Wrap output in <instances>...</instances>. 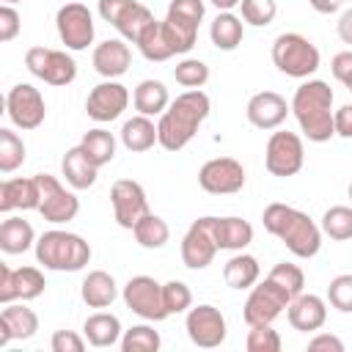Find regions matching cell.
<instances>
[{"label": "cell", "mask_w": 352, "mask_h": 352, "mask_svg": "<svg viewBox=\"0 0 352 352\" xmlns=\"http://www.w3.org/2000/svg\"><path fill=\"white\" fill-rule=\"evenodd\" d=\"M209 110H212V102L201 88H190V91L179 94L157 121L160 146L165 151H182L195 138V132L206 121Z\"/></svg>", "instance_id": "6da1fadb"}, {"label": "cell", "mask_w": 352, "mask_h": 352, "mask_svg": "<svg viewBox=\"0 0 352 352\" xmlns=\"http://www.w3.org/2000/svg\"><path fill=\"white\" fill-rule=\"evenodd\" d=\"M261 223L264 228L278 236L292 256L297 258H311L319 253L322 248V228L300 209L289 206V204H280V201H272L270 206H264V214H261Z\"/></svg>", "instance_id": "7a4b0ae2"}, {"label": "cell", "mask_w": 352, "mask_h": 352, "mask_svg": "<svg viewBox=\"0 0 352 352\" xmlns=\"http://www.w3.org/2000/svg\"><path fill=\"white\" fill-rule=\"evenodd\" d=\"M292 113L300 124V132L311 143H327L336 135L333 126V88L324 80H305L294 88Z\"/></svg>", "instance_id": "3957f363"}, {"label": "cell", "mask_w": 352, "mask_h": 352, "mask_svg": "<svg viewBox=\"0 0 352 352\" xmlns=\"http://www.w3.org/2000/svg\"><path fill=\"white\" fill-rule=\"evenodd\" d=\"M36 261L55 272H80L91 261V245L72 231L50 228L36 239Z\"/></svg>", "instance_id": "277c9868"}, {"label": "cell", "mask_w": 352, "mask_h": 352, "mask_svg": "<svg viewBox=\"0 0 352 352\" xmlns=\"http://www.w3.org/2000/svg\"><path fill=\"white\" fill-rule=\"evenodd\" d=\"M319 60H322V55H319L316 44L311 38H305L302 33H280L272 41V63L286 77L305 80L319 69Z\"/></svg>", "instance_id": "5b68a950"}, {"label": "cell", "mask_w": 352, "mask_h": 352, "mask_svg": "<svg viewBox=\"0 0 352 352\" xmlns=\"http://www.w3.org/2000/svg\"><path fill=\"white\" fill-rule=\"evenodd\" d=\"M204 14H206L204 0H170L162 28H165V36L176 55H187L195 47L198 25H201Z\"/></svg>", "instance_id": "8992f818"}, {"label": "cell", "mask_w": 352, "mask_h": 352, "mask_svg": "<svg viewBox=\"0 0 352 352\" xmlns=\"http://www.w3.org/2000/svg\"><path fill=\"white\" fill-rule=\"evenodd\" d=\"M292 300L294 297L278 280H272L267 275L264 280H258L256 286H250V294H248V300L242 305V319H245L248 327L250 324H272L289 308Z\"/></svg>", "instance_id": "52a82bcc"}, {"label": "cell", "mask_w": 352, "mask_h": 352, "mask_svg": "<svg viewBox=\"0 0 352 352\" xmlns=\"http://www.w3.org/2000/svg\"><path fill=\"white\" fill-rule=\"evenodd\" d=\"M302 162H305V146L297 132L278 129L270 135L267 148H264V165L272 176H278V179L294 176V173H300Z\"/></svg>", "instance_id": "ba28073f"}, {"label": "cell", "mask_w": 352, "mask_h": 352, "mask_svg": "<svg viewBox=\"0 0 352 352\" xmlns=\"http://www.w3.org/2000/svg\"><path fill=\"white\" fill-rule=\"evenodd\" d=\"M121 297H124V305L146 322H162L170 316L162 300V283H157L151 275L129 278L126 286L121 289Z\"/></svg>", "instance_id": "9c48e42d"}, {"label": "cell", "mask_w": 352, "mask_h": 352, "mask_svg": "<svg viewBox=\"0 0 352 352\" xmlns=\"http://www.w3.org/2000/svg\"><path fill=\"white\" fill-rule=\"evenodd\" d=\"M99 16L132 44H138V38L154 22V14L138 0H99Z\"/></svg>", "instance_id": "30bf717a"}, {"label": "cell", "mask_w": 352, "mask_h": 352, "mask_svg": "<svg viewBox=\"0 0 352 352\" xmlns=\"http://www.w3.org/2000/svg\"><path fill=\"white\" fill-rule=\"evenodd\" d=\"M25 66L33 77L44 80L47 85H69L77 77V63L69 52L52 47H30L25 52Z\"/></svg>", "instance_id": "8fae6325"}, {"label": "cell", "mask_w": 352, "mask_h": 352, "mask_svg": "<svg viewBox=\"0 0 352 352\" xmlns=\"http://www.w3.org/2000/svg\"><path fill=\"white\" fill-rule=\"evenodd\" d=\"M6 113L11 118V124L16 129H38L47 118V102L41 96V91L30 82H16L14 88H8L6 94Z\"/></svg>", "instance_id": "7c38bea8"}, {"label": "cell", "mask_w": 352, "mask_h": 352, "mask_svg": "<svg viewBox=\"0 0 352 352\" xmlns=\"http://www.w3.org/2000/svg\"><path fill=\"white\" fill-rule=\"evenodd\" d=\"M55 28H58L60 41L72 52L88 50V44H94V33H96L94 14L82 3H63L55 14Z\"/></svg>", "instance_id": "4fadbf2b"}, {"label": "cell", "mask_w": 352, "mask_h": 352, "mask_svg": "<svg viewBox=\"0 0 352 352\" xmlns=\"http://www.w3.org/2000/svg\"><path fill=\"white\" fill-rule=\"evenodd\" d=\"M245 168L234 157H214L206 160L198 170V184L209 195H234L245 187Z\"/></svg>", "instance_id": "5bb4252c"}, {"label": "cell", "mask_w": 352, "mask_h": 352, "mask_svg": "<svg viewBox=\"0 0 352 352\" xmlns=\"http://www.w3.org/2000/svg\"><path fill=\"white\" fill-rule=\"evenodd\" d=\"M38 179V187H41V204H38V212L47 223H55V226H63L69 220L77 217L80 212V198L66 190L55 176L50 173H36Z\"/></svg>", "instance_id": "9a60e30c"}, {"label": "cell", "mask_w": 352, "mask_h": 352, "mask_svg": "<svg viewBox=\"0 0 352 352\" xmlns=\"http://www.w3.org/2000/svg\"><path fill=\"white\" fill-rule=\"evenodd\" d=\"M214 217H198L182 236V264L187 270H206L214 261L217 239H214Z\"/></svg>", "instance_id": "2e32d148"}, {"label": "cell", "mask_w": 352, "mask_h": 352, "mask_svg": "<svg viewBox=\"0 0 352 352\" xmlns=\"http://www.w3.org/2000/svg\"><path fill=\"white\" fill-rule=\"evenodd\" d=\"M184 330L190 336V341L201 349H214L226 341L228 336V324H226V316L220 314V308L204 302V305H195L187 311V319H184Z\"/></svg>", "instance_id": "e0dca14e"}, {"label": "cell", "mask_w": 352, "mask_h": 352, "mask_svg": "<svg viewBox=\"0 0 352 352\" xmlns=\"http://www.w3.org/2000/svg\"><path fill=\"white\" fill-rule=\"evenodd\" d=\"M47 289L44 272L38 267H16L11 270L8 264H0V302H28L41 297Z\"/></svg>", "instance_id": "ac0fdd59"}, {"label": "cell", "mask_w": 352, "mask_h": 352, "mask_svg": "<svg viewBox=\"0 0 352 352\" xmlns=\"http://www.w3.org/2000/svg\"><path fill=\"white\" fill-rule=\"evenodd\" d=\"M110 204H113V217L121 228H135V223L148 214V198L146 190L135 179H118L110 187Z\"/></svg>", "instance_id": "d6986e66"}, {"label": "cell", "mask_w": 352, "mask_h": 352, "mask_svg": "<svg viewBox=\"0 0 352 352\" xmlns=\"http://www.w3.org/2000/svg\"><path fill=\"white\" fill-rule=\"evenodd\" d=\"M126 104H129L126 85H121L118 80H104L91 88L88 99H85V113L96 124H110L126 110Z\"/></svg>", "instance_id": "ffe728a7"}, {"label": "cell", "mask_w": 352, "mask_h": 352, "mask_svg": "<svg viewBox=\"0 0 352 352\" xmlns=\"http://www.w3.org/2000/svg\"><path fill=\"white\" fill-rule=\"evenodd\" d=\"M289 113L292 104H286V99L278 91H258L248 99L245 107V116L256 129H278Z\"/></svg>", "instance_id": "44dd1931"}, {"label": "cell", "mask_w": 352, "mask_h": 352, "mask_svg": "<svg viewBox=\"0 0 352 352\" xmlns=\"http://www.w3.org/2000/svg\"><path fill=\"white\" fill-rule=\"evenodd\" d=\"M36 330H38V316L33 308L22 305V300L3 305V311H0V346H8L14 338L28 341L36 336Z\"/></svg>", "instance_id": "7402d4cb"}, {"label": "cell", "mask_w": 352, "mask_h": 352, "mask_svg": "<svg viewBox=\"0 0 352 352\" xmlns=\"http://www.w3.org/2000/svg\"><path fill=\"white\" fill-rule=\"evenodd\" d=\"M286 319L297 333H316L324 327L327 322V302L319 294H297L289 308H286Z\"/></svg>", "instance_id": "603a6c76"}, {"label": "cell", "mask_w": 352, "mask_h": 352, "mask_svg": "<svg viewBox=\"0 0 352 352\" xmlns=\"http://www.w3.org/2000/svg\"><path fill=\"white\" fill-rule=\"evenodd\" d=\"M91 63H94L96 74H102L104 80H116V77L126 74V69L132 63V50L126 44V38H107L94 47Z\"/></svg>", "instance_id": "cb8c5ba5"}, {"label": "cell", "mask_w": 352, "mask_h": 352, "mask_svg": "<svg viewBox=\"0 0 352 352\" xmlns=\"http://www.w3.org/2000/svg\"><path fill=\"white\" fill-rule=\"evenodd\" d=\"M41 204V187H38V179L30 176V179H6L0 184V212L8 214L14 209H38Z\"/></svg>", "instance_id": "d4e9b609"}, {"label": "cell", "mask_w": 352, "mask_h": 352, "mask_svg": "<svg viewBox=\"0 0 352 352\" xmlns=\"http://www.w3.org/2000/svg\"><path fill=\"white\" fill-rule=\"evenodd\" d=\"M60 170L66 176V184L72 190H88L96 184V173H99V165L82 151V146H74L63 154L60 160Z\"/></svg>", "instance_id": "484cf974"}, {"label": "cell", "mask_w": 352, "mask_h": 352, "mask_svg": "<svg viewBox=\"0 0 352 352\" xmlns=\"http://www.w3.org/2000/svg\"><path fill=\"white\" fill-rule=\"evenodd\" d=\"M80 297L88 308H107L118 297L116 278L104 270H91L80 283Z\"/></svg>", "instance_id": "4316f807"}, {"label": "cell", "mask_w": 352, "mask_h": 352, "mask_svg": "<svg viewBox=\"0 0 352 352\" xmlns=\"http://www.w3.org/2000/svg\"><path fill=\"white\" fill-rule=\"evenodd\" d=\"M82 336H85V341H88L91 346L104 349V346H116V344L121 341L124 330H121V322H118L116 314L96 311V314H91V316L85 319V324H82Z\"/></svg>", "instance_id": "83f0119b"}, {"label": "cell", "mask_w": 352, "mask_h": 352, "mask_svg": "<svg viewBox=\"0 0 352 352\" xmlns=\"http://www.w3.org/2000/svg\"><path fill=\"white\" fill-rule=\"evenodd\" d=\"M118 135H121L124 148L132 151V154H143V151L154 148V143H160L157 124H154L148 116H140V113L132 116V118H126Z\"/></svg>", "instance_id": "f1b7e54d"}, {"label": "cell", "mask_w": 352, "mask_h": 352, "mask_svg": "<svg viewBox=\"0 0 352 352\" xmlns=\"http://www.w3.org/2000/svg\"><path fill=\"white\" fill-rule=\"evenodd\" d=\"M214 239L220 250H245L253 242V226L245 217H214Z\"/></svg>", "instance_id": "f546056e"}, {"label": "cell", "mask_w": 352, "mask_h": 352, "mask_svg": "<svg viewBox=\"0 0 352 352\" xmlns=\"http://www.w3.org/2000/svg\"><path fill=\"white\" fill-rule=\"evenodd\" d=\"M209 38L217 50L223 52H234L242 38H245V25H242V16L231 14V11H217V16L212 19L209 25Z\"/></svg>", "instance_id": "4dcf8cb0"}, {"label": "cell", "mask_w": 352, "mask_h": 352, "mask_svg": "<svg viewBox=\"0 0 352 352\" xmlns=\"http://www.w3.org/2000/svg\"><path fill=\"white\" fill-rule=\"evenodd\" d=\"M132 104L140 116H162L170 104V96H168V88L165 82L160 80H140L135 85V94H132Z\"/></svg>", "instance_id": "1f68e13d"}, {"label": "cell", "mask_w": 352, "mask_h": 352, "mask_svg": "<svg viewBox=\"0 0 352 352\" xmlns=\"http://www.w3.org/2000/svg\"><path fill=\"white\" fill-rule=\"evenodd\" d=\"M30 248H36L33 226L22 217H6L0 223V250L8 256H16V253H25Z\"/></svg>", "instance_id": "d6a6232c"}, {"label": "cell", "mask_w": 352, "mask_h": 352, "mask_svg": "<svg viewBox=\"0 0 352 352\" xmlns=\"http://www.w3.org/2000/svg\"><path fill=\"white\" fill-rule=\"evenodd\" d=\"M258 275H261V267H258L256 256L242 253V250H236V253L226 261V267H223V280H226L231 289H239V292L256 286V283H258Z\"/></svg>", "instance_id": "836d02e7"}, {"label": "cell", "mask_w": 352, "mask_h": 352, "mask_svg": "<svg viewBox=\"0 0 352 352\" xmlns=\"http://www.w3.org/2000/svg\"><path fill=\"white\" fill-rule=\"evenodd\" d=\"M135 47H138L140 55H143L146 60H151V63H162V60H170V58L176 55L173 47H170V41H168V36H165V28H162L160 19H154V22L146 28V33L138 38Z\"/></svg>", "instance_id": "e575fe53"}, {"label": "cell", "mask_w": 352, "mask_h": 352, "mask_svg": "<svg viewBox=\"0 0 352 352\" xmlns=\"http://www.w3.org/2000/svg\"><path fill=\"white\" fill-rule=\"evenodd\" d=\"M132 234H135L138 245L146 248V250H160V248H165L168 239H170V228H168V223H165L160 214H154V212L143 214V217L135 223Z\"/></svg>", "instance_id": "d590c367"}, {"label": "cell", "mask_w": 352, "mask_h": 352, "mask_svg": "<svg viewBox=\"0 0 352 352\" xmlns=\"http://www.w3.org/2000/svg\"><path fill=\"white\" fill-rule=\"evenodd\" d=\"M80 146H82V151H85L99 168L107 165V162H113V157H116V138H113V132H107V129H102V126L88 129V132L82 135Z\"/></svg>", "instance_id": "8d00e7d4"}, {"label": "cell", "mask_w": 352, "mask_h": 352, "mask_svg": "<svg viewBox=\"0 0 352 352\" xmlns=\"http://www.w3.org/2000/svg\"><path fill=\"white\" fill-rule=\"evenodd\" d=\"M25 151H28L25 140L14 129L3 126L0 129V173H14L25 162Z\"/></svg>", "instance_id": "74e56055"}, {"label": "cell", "mask_w": 352, "mask_h": 352, "mask_svg": "<svg viewBox=\"0 0 352 352\" xmlns=\"http://www.w3.org/2000/svg\"><path fill=\"white\" fill-rule=\"evenodd\" d=\"M118 346L124 352H157L162 346V338L151 324H135V327L124 330Z\"/></svg>", "instance_id": "f35d334b"}, {"label": "cell", "mask_w": 352, "mask_h": 352, "mask_svg": "<svg viewBox=\"0 0 352 352\" xmlns=\"http://www.w3.org/2000/svg\"><path fill=\"white\" fill-rule=\"evenodd\" d=\"M319 228H322V234H327L336 242L352 239V206H330L322 214Z\"/></svg>", "instance_id": "ab89813d"}, {"label": "cell", "mask_w": 352, "mask_h": 352, "mask_svg": "<svg viewBox=\"0 0 352 352\" xmlns=\"http://www.w3.org/2000/svg\"><path fill=\"white\" fill-rule=\"evenodd\" d=\"M173 77H176V82L182 85V88H201V85H206V80H209V66L204 63V60H198V58H184V60H179L176 63V69H173Z\"/></svg>", "instance_id": "60d3db41"}, {"label": "cell", "mask_w": 352, "mask_h": 352, "mask_svg": "<svg viewBox=\"0 0 352 352\" xmlns=\"http://www.w3.org/2000/svg\"><path fill=\"white\" fill-rule=\"evenodd\" d=\"M239 11H242V22H248L253 28H267V25H272V19L278 14V3L275 0H242Z\"/></svg>", "instance_id": "b9f144b4"}, {"label": "cell", "mask_w": 352, "mask_h": 352, "mask_svg": "<svg viewBox=\"0 0 352 352\" xmlns=\"http://www.w3.org/2000/svg\"><path fill=\"white\" fill-rule=\"evenodd\" d=\"M245 346H248V352H280L283 341H280L278 330H272V324H250Z\"/></svg>", "instance_id": "7bdbcfd3"}, {"label": "cell", "mask_w": 352, "mask_h": 352, "mask_svg": "<svg viewBox=\"0 0 352 352\" xmlns=\"http://www.w3.org/2000/svg\"><path fill=\"white\" fill-rule=\"evenodd\" d=\"M162 300L168 314H187L192 308V292L184 280H168L162 283Z\"/></svg>", "instance_id": "ee69618b"}, {"label": "cell", "mask_w": 352, "mask_h": 352, "mask_svg": "<svg viewBox=\"0 0 352 352\" xmlns=\"http://www.w3.org/2000/svg\"><path fill=\"white\" fill-rule=\"evenodd\" d=\"M270 278H272V280H278V283H280L292 297L302 294L305 275H302V270H300L297 264H292V261H278V264L270 270Z\"/></svg>", "instance_id": "f6af8a7d"}, {"label": "cell", "mask_w": 352, "mask_h": 352, "mask_svg": "<svg viewBox=\"0 0 352 352\" xmlns=\"http://www.w3.org/2000/svg\"><path fill=\"white\" fill-rule=\"evenodd\" d=\"M327 302L341 311V314H352V272L336 275L327 286Z\"/></svg>", "instance_id": "bcb514c9"}, {"label": "cell", "mask_w": 352, "mask_h": 352, "mask_svg": "<svg viewBox=\"0 0 352 352\" xmlns=\"http://www.w3.org/2000/svg\"><path fill=\"white\" fill-rule=\"evenodd\" d=\"M19 28H22V16H19V11H16L14 6L3 3V6H0V41H3V44L14 41L16 33H19Z\"/></svg>", "instance_id": "7dc6e473"}, {"label": "cell", "mask_w": 352, "mask_h": 352, "mask_svg": "<svg viewBox=\"0 0 352 352\" xmlns=\"http://www.w3.org/2000/svg\"><path fill=\"white\" fill-rule=\"evenodd\" d=\"M330 72H333V77L352 94V50L336 52L333 60H330Z\"/></svg>", "instance_id": "c3c4849f"}, {"label": "cell", "mask_w": 352, "mask_h": 352, "mask_svg": "<svg viewBox=\"0 0 352 352\" xmlns=\"http://www.w3.org/2000/svg\"><path fill=\"white\" fill-rule=\"evenodd\" d=\"M50 346H52V352H82L85 349V338L77 336L74 330H55Z\"/></svg>", "instance_id": "681fc988"}, {"label": "cell", "mask_w": 352, "mask_h": 352, "mask_svg": "<svg viewBox=\"0 0 352 352\" xmlns=\"http://www.w3.org/2000/svg\"><path fill=\"white\" fill-rule=\"evenodd\" d=\"M308 349L311 352H344V341L333 333H319L308 341Z\"/></svg>", "instance_id": "f907efd6"}, {"label": "cell", "mask_w": 352, "mask_h": 352, "mask_svg": "<svg viewBox=\"0 0 352 352\" xmlns=\"http://www.w3.org/2000/svg\"><path fill=\"white\" fill-rule=\"evenodd\" d=\"M333 126H336V135L338 138L352 140V104H341L333 113Z\"/></svg>", "instance_id": "816d5d0a"}, {"label": "cell", "mask_w": 352, "mask_h": 352, "mask_svg": "<svg viewBox=\"0 0 352 352\" xmlns=\"http://www.w3.org/2000/svg\"><path fill=\"white\" fill-rule=\"evenodd\" d=\"M336 30H338V38H341L344 44H349V47H352V6L338 16Z\"/></svg>", "instance_id": "f5cc1de1"}, {"label": "cell", "mask_w": 352, "mask_h": 352, "mask_svg": "<svg viewBox=\"0 0 352 352\" xmlns=\"http://www.w3.org/2000/svg\"><path fill=\"white\" fill-rule=\"evenodd\" d=\"M308 3L316 14H336L344 6V0H308Z\"/></svg>", "instance_id": "db71d44e"}, {"label": "cell", "mask_w": 352, "mask_h": 352, "mask_svg": "<svg viewBox=\"0 0 352 352\" xmlns=\"http://www.w3.org/2000/svg\"><path fill=\"white\" fill-rule=\"evenodd\" d=\"M209 3H212L217 11H231V8H236L242 0H209Z\"/></svg>", "instance_id": "11a10c76"}, {"label": "cell", "mask_w": 352, "mask_h": 352, "mask_svg": "<svg viewBox=\"0 0 352 352\" xmlns=\"http://www.w3.org/2000/svg\"><path fill=\"white\" fill-rule=\"evenodd\" d=\"M346 195H349V201H352V182H349V187H346Z\"/></svg>", "instance_id": "9f6ffc18"}, {"label": "cell", "mask_w": 352, "mask_h": 352, "mask_svg": "<svg viewBox=\"0 0 352 352\" xmlns=\"http://www.w3.org/2000/svg\"><path fill=\"white\" fill-rule=\"evenodd\" d=\"M3 3H8V6H14V3H22V0H3Z\"/></svg>", "instance_id": "6f0895ef"}, {"label": "cell", "mask_w": 352, "mask_h": 352, "mask_svg": "<svg viewBox=\"0 0 352 352\" xmlns=\"http://www.w3.org/2000/svg\"><path fill=\"white\" fill-rule=\"evenodd\" d=\"M344 3H352V0H344Z\"/></svg>", "instance_id": "680465c9"}]
</instances>
